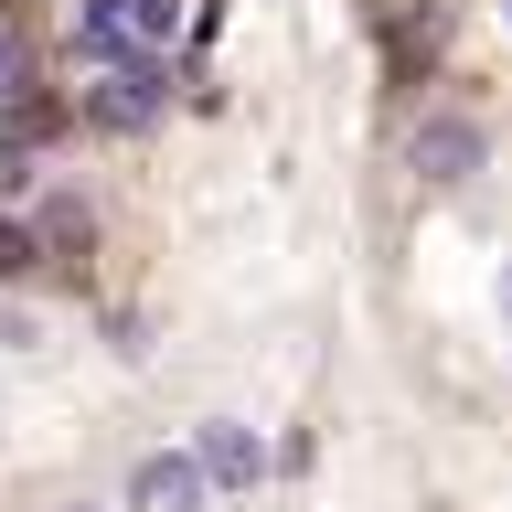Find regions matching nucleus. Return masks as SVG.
<instances>
[{
  "instance_id": "20e7f679",
  "label": "nucleus",
  "mask_w": 512,
  "mask_h": 512,
  "mask_svg": "<svg viewBox=\"0 0 512 512\" xmlns=\"http://www.w3.org/2000/svg\"><path fill=\"white\" fill-rule=\"evenodd\" d=\"M416 171H427V182H470L480 171V128L459 118V107H438V118L416 128Z\"/></svg>"
},
{
  "instance_id": "0eeeda50",
  "label": "nucleus",
  "mask_w": 512,
  "mask_h": 512,
  "mask_svg": "<svg viewBox=\"0 0 512 512\" xmlns=\"http://www.w3.org/2000/svg\"><path fill=\"white\" fill-rule=\"evenodd\" d=\"M32 267H43V235H32V224L11 214V203H0V288H22Z\"/></svg>"
},
{
  "instance_id": "f257e3e1",
  "label": "nucleus",
  "mask_w": 512,
  "mask_h": 512,
  "mask_svg": "<svg viewBox=\"0 0 512 512\" xmlns=\"http://www.w3.org/2000/svg\"><path fill=\"white\" fill-rule=\"evenodd\" d=\"M160 107H171V64H160V54H128V64H107V75L86 86V118L96 128H150Z\"/></svg>"
},
{
  "instance_id": "6e6552de",
  "label": "nucleus",
  "mask_w": 512,
  "mask_h": 512,
  "mask_svg": "<svg viewBox=\"0 0 512 512\" xmlns=\"http://www.w3.org/2000/svg\"><path fill=\"white\" fill-rule=\"evenodd\" d=\"M171 32H182V0H128V43L139 54H160Z\"/></svg>"
},
{
  "instance_id": "f03ea898",
  "label": "nucleus",
  "mask_w": 512,
  "mask_h": 512,
  "mask_svg": "<svg viewBox=\"0 0 512 512\" xmlns=\"http://www.w3.org/2000/svg\"><path fill=\"white\" fill-rule=\"evenodd\" d=\"M203 502H214V480H203L192 448H150L128 470V512H203Z\"/></svg>"
},
{
  "instance_id": "39448f33",
  "label": "nucleus",
  "mask_w": 512,
  "mask_h": 512,
  "mask_svg": "<svg viewBox=\"0 0 512 512\" xmlns=\"http://www.w3.org/2000/svg\"><path fill=\"white\" fill-rule=\"evenodd\" d=\"M64 43H75V54H86V64H128V54H139V43H128V0H86V11H75V32H64Z\"/></svg>"
},
{
  "instance_id": "9b49d317",
  "label": "nucleus",
  "mask_w": 512,
  "mask_h": 512,
  "mask_svg": "<svg viewBox=\"0 0 512 512\" xmlns=\"http://www.w3.org/2000/svg\"><path fill=\"white\" fill-rule=\"evenodd\" d=\"M75 512H86V502H75Z\"/></svg>"
},
{
  "instance_id": "9d476101",
  "label": "nucleus",
  "mask_w": 512,
  "mask_h": 512,
  "mask_svg": "<svg viewBox=\"0 0 512 512\" xmlns=\"http://www.w3.org/2000/svg\"><path fill=\"white\" fill-rule=\"evenodd\" d=\"M22 192H32V139L0 128V203H22Z\"/></svg>"
},
{
  "instance_id": "423d86ee",
  "label": "nucleus",
  "mask_w": 512,
  "mask_h": 512,
  "mask_svg": "<svg viewBox=\"0 0 512 512\" xmlns=\"http://www.w3.org/2000/svg\"><path fill=\"white\" fill-rule=\"evenodd\" d=\"M22 96H43V43L22 22H0V107H22Z\"/></svg>"
},
{
  "instance_id": "7ed1b4c3",
  "label": "nucleus",
  "mask_w": 512,
  "mask_h": 512,
  "mask_svg": "<svg viewBox=\"0 0 512 512\" xmlns=\"http://www.w3.org/2000/svg\"><path fill=\"white\" fill-rule=\"evenodd\" d=\"M192 459H203L214 491H256V480H267V448H256V427H235V416H214V427L192 438Z\"/></svg>"
},
{
  "instance_id": "1a4fd4ad",
  "label": "nucleus",
  "mask_w": 512,
  "mask_h": 512,
  "mask_svg": "<svg viewBox=\"0 0 512 512\" xmlns=\"http://www.w3.org/2000/svg\"><path fill=\"white\" fill-rule=\"evenodd\" d=\"M32 235H43V256H75L96 224H86V203H43V224H32Z\"/></svg>"
}]
</instances>
